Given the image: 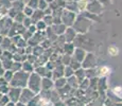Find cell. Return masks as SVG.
<instances>
[{"mask_svg":"<svg viewBox=\"0 0 122 106\" xmlns=\"http://www.w3.org/2000/svg\"><path fill=\"white\" fill-rule=\"evenodd\" d=\"M38 3H39V0H31L28 5H29L30 8H32L33 10H35V9L38 8Z\"/></svg>","mask_w":122,"mask_h":106,"instance_id":"obj_2","label":"cell"},{"mask_svg":"<svg viewBox=\"0 0 122 106\" xmlns=\"http://www.w3.org/2000/svg\"><path fill=\"white\" fill-rule=\"evenodd\" d=\"M30 1H31V0H22V2H25V3H27V4H29Z\"/></svg>","mask_w":122,"mask_h":106,"instance_id":"obj_6","label":"cell"},{"mask_svg":"<svg viewBox=\"0 0 122 106\" xmlns=\"http://www.w3.org/2000/svg\"><path fill=\"white\" fill-rule=\"evenodd\" d=\"M23 14H25V16H27V17H31L34 14V10L32 8H30L29 5H27L23 8Z\"/></svg>","mask_w":122,"mask_h":106,"instance_id":"obj_1","label":"cell"},{"mask_svg":"<svg viewBox=\"0 0 122 106\" xmlns=\"http://www.w3.org/2000/svg\"><path fill=\"white\" fill-rule=\"evenodd\" d=\"M46 28H47V23L46 22H45V21L43 20V21H38V22H37V25H36V29L37 30H41V29H46Z\"/></svg>","mask_w":122,"mask_h":106,"instance_id":"obj_3","label":"cell"},{"mask_svg":"<svg viewBox=\"0 0 122 106\" xmlns=\"http://www.w3.org/2000/svg\"><path fill=\"white\" fill-rule=\"evenodd\" d=\"M108 71H109V70H108V68H106V67H103L102 69H101V75H104V74H106Z\"/></svg>","mask_w":122,"mask_h":106,"instance_id":"obj_5","label":"cell"},{"mask_svg":"<svg viewBox=\"0 0 122 106\" xmlns=\"http://www.w3.org/2000/svg\"><path fill=\"white\" fill-rule=\"evenodd\" d=\"M108 52H109V54H111L112 56H116L117 54H118L119 50H118V48H116L115 46H112V47H111V48L108 49Z\"/></svg>","mask_w":122,"mask_h":106,"instance_id":"obj_4","label":"cell"}]
</instances>
